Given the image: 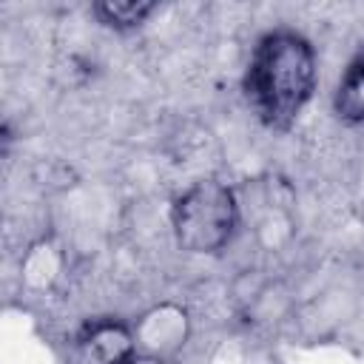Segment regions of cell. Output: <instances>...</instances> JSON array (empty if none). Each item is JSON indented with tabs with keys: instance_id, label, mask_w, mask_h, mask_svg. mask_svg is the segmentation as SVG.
<instances>
[{
	"instance_id": "cell-1",
	"label": "cell",
	"mask_w": 364,
	"mask_h": 364,
	"mask_svg": "<svg viewBox=\"0 0 364 364\" xmlns=\"http://www.w3.org/2000/svg\"><path fill=\"white\" fill-rule=\"evenodd\" d=\"M316 88V51L307 37L293 28L267 31L247 63L245 94L256 117L273 128L287 131Z\"/></svg>"
},
{
	"instance_id": "cell-2",
	"label": "cell",
	"mask_w": 364,
	"mask_h": 364,
	"mask_svg": "<svg viewBox=\"0 0 364 364\" xmlns=\"http://www.w3.org/2000/svg\"><path fill=\"white\" fill-rule=\"evenodd\" d=\"M176 245L188 253H219L236 233L239 205L219 179H202L176 196L171 208Z\"/></svg>"
},
{
	"instance_id": "cell-3",
	"label": "cell",
	"mask_w": 364,
	"mask_h": 364,
	"mask_svg": "<svg viewBox=\"0 0 364 364\" xmlns=\"http://www.w3.org/2000/svg\"><path fill=\"white\" fill-rule=\"evenodd\" d=\"M134 355L131 330L117 318L88 321L65 350V364H122Z\"/></svg>"
},
{
	"instance_id": "cell-4",
	"label": "cell",
	"mask_w": 364,
	"mask_h": 364,
	"mask_svg": "<svg viewBox=\"0 0 364 364\" xmlns=\"http://www.w3.org/2000/svg\"><path fill=\"white\" fill-rule=\"evenodd\" d=\"M333 105L344 122H364V48L347 65Z\"/></svg>"
},
{
	"instance_id": "cell-5",
	"label": "cell",
	"mask_w": 364,
	"mask_h": 364,
	"mask_svg": "<svg viewBox=\"0 0 364 364\" xmlns=\"http://www.w3.org/2000/svg\"><path fill=\"white\" fill-rule=\"evenodd\" d=\"M156 9V3L151 0H105V3H94V14L100 17V23L117 28V31H128L136 28L139 23L148 20V14Z\"/></svg>"
},
{
	"instance_id": "cell-6",
	"label": "cell",
	"mask_w": 364,
	"mask_h": 364,
	"mask_svg": "<svg viewBox=\"0 0 364 364\" xmlns=\"http://www.w3.org/2000/svg\"><path fill=\"white\" fill-rule=\"evenodd\" d=\"M122 364H168V361H162V358H156V355H139V353H134V355H128Z\"/></svg>"
}]
</instances>
